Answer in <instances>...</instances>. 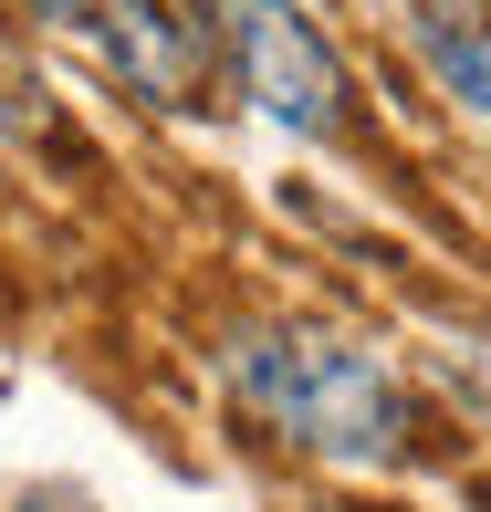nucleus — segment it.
I'll list each match as a JSON object with an SVG mask.
<instances>
[{"label":"nucleus","mask_w":491,"mask_h":512,"mask_svg":"<svg viewBox=\"0 0 491 512\" xmlns=\"http://www.w3.org/2000/svg\"><path fill=\"white\" fill-rule=\"evenodd\" d=\"M220 387L251 429H272L303 460H345V471H397L429 450V408L397 377L377 335H345L314 314H262L220 335Z\"/></svg>","instance_id":"obj_1"},{"label":"nucleus","mask_w":491,"mask_h":512,"mask_svg":"<svg viewBox=\"0 0 491 512\" xmlns=\"http://www.w3.org/2000/svg\"><path fill=\"white\" fill-rule=\"evenodd\" d=\"M84 42H95L105 74L126 84L136 105H157V115H189L209 95V21L189 0H95Z\"/></svg>","instance_id":"obj_3"},{"label":"nucleus","mask_w":491,"mask_h":512,"mask_svg":"<svg viewBox=\"0 0 491 512\" xmlns=\"http://www.w3.org/2000/svg\"><path fill=\"white\" fill-rule=\"evenodd\" d=\"M408 42H418V63H429L439 95H450L460 115H481L491 63H481V21H471V0H408Z\"/></svg>","instance_id":"obj_4"},{"label":"nucleus","mask_w":491,"mask_h":512,"mask_svg":"<svg viewBox=\"0 0 491 512\" xmlns=\"http://www.w3.org/2000/svg\"><path fill=\"white\" fill-rule=\"evenodd\" d=\"M209 53H230V84L262 126L303 136V147H335L356 126V84H345L335 32L314 21V0H209Z\"/></svg>","instance_id":"obj_2"},{"label":"nucleus","mask_w":491,"mask_h":512,"mask_svg":"<svg viewBox=\"0 0 491 512\" xmlns=\"http://www.w3.org/2000/svg\"><path fill=\"white\" fill-rule=\"evenodd\" d=\"M21 11L53 21V32H84V21H95V0H21Z\"/></svg>","instance_id":"obj_5"}]
</instances>
